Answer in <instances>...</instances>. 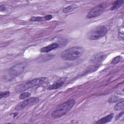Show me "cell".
I'll use <instances>...</instances> for the list:
<instances>
[{"mask_svg": "<svg viewBox=\"0 0 124 124\" xmlns=\"http://www.w3.org/2000/svg\"><path fill=\"white\" fill-rule=\"evenodd\" d=\"M31 95V93L29 92H24L21 93L19 96V98L20 99H24L29 97Z\"/></svg>", "mask_w": 124, "mask_h": 124, "instance_id": "cell-17", "label": "cell"}, {"mask_svg": "<svg viewBox=\"0 0 124 124\" xmlns=\"http://www.w3.org/2000/svg\"><path fill=\"white\" fill-rule=\"evenodd\" d=\"M45 17L46 18V20H49L52 18V16L51 15H46V16H45Z\"/></svg>", "mask_w": 124, "mask_h": 124, "instance_id": "cell-21", "label": "cell"}, {"mask_svg": "<svg viewBox=\"0 0 124 124\" xmlns=\"http://www.w3.org/2000/svg\"><path fill=\"white\" fill-rule=\"evenodd\" d=\"M106 57V55L103 52H100L93 56L91 59V61L92 62H101L103 61Z\"/></svg>", "mask_w": 124, "mask_h": 124, "instance_id": "cell-8", "label": "cell"}, {"mask_svg": "<svg viewBox=\"0 0 124 124\" xmlns=\"http://www.w3.org/2000/svg\"><path fill=\"white\" fill-rule=\"evenodd\" d=\"M123 115H124V111H122L121 112H120L116 117V118H115V120H118L119 119H120V118L121 117H122V116H123Z\"/></svg>", "mask_w": 124, "mask_h": 124, "instance_id": "cell-20", "label": "cell"}, {"mask_svg": "<svg viewBox=\"0 0 124 124\" xmlns=\"http://www.w3.org/2000/svg\"><path fill=\"white\" fill-rule=\"evenodd\" d=\"M26 66L25 62H20L10 68L6 74V78L7 80H11L20 75L24 70Z\"/></svg>", "mask_w": 124, "mask_h": 124, "instance_id": "cell-4", "label": "cell"}, {"mask_svg": "<svg viewBox=\"0 0 124 124\" xmlns=\"http://www.w3.org/2000/svg\"><path fill=\"white\" fill-rule=\"evenodd\" d=\"M46 80L47 78L46 77H41L39 78H34L31 80L26 81L19 85H18L15 88V90L17 92L25 91L29 89L41 85L46 82Z\"/></svg>", "mask_w": 124, "mask_h": 124, "instance_id": "cell-3", "label": "cell"}, {"mask_svg": "<svg viewBox=\"0 0 124 124\" xmlns=\"http://www.w3.org/2000/svg\"><path fill=\"white\" fill-rule=\"evenodd\" d=\"M39 101V98L38 97H31L28 98L18 104L16 107L15 109L16 110H22L27 107L37 104Z\"/></svg>", "mask_w": 124, "mask_h": 124, "instance_id": "cell-6", "label": "cell"}, {"mask_svg": "<svg viewBox=\"0 0 124 124\" xmlns=\"http://www.w3.org/2000/svg\"><path fill=\"white\" fill-rule=\"evenodd\" d=\"M30 20L31 21H46V18L45 16L44 17L33 16L30 19Z\"/></svg>", "mask_w": 124, "mask_h": 124, "instance_id": "cell-15", "label": "cell"}, {"mask_svg": "<svg viewBox=\"0 0 124 124\" xmlns=\"http://www.w3.org/2000/svg\"><path fill=\"white\" fill-rule=\"evenodd\" d=\"M6 7H5L4 5H1L0 6V10L1 12H2V11H5L6 10Z\"/></svg>", "mask_w": 124, "mask_h": 124, "instance_id": "cell-22", "label": "cell"}, {"mask_svg": "<svg viewBox=\"0 0 124 124\" xmlns=\"http://www.w3.org/2000/svg\"><path fill=\"white\" fill-rule=\"evenodd\" d=\"M66 79L65 78H62L59 80L55 82L54 83L51 84L48 87V89L50 90H56L60 88L64 83Z\"/></svg>", "mask_w": 124, "mask_h": 124, "instance_id": "cell-9", "label": "cell"}, {"mask_svg": "<svg viewBox=\"0 0 124 124\" xmlns=\"http://www.w3.org/2000/svg\"><path fill=\"white\" fill-rule=\"evenodd\" d=\"M124 3L123 0H117L115 1L113 3L112 6V7L110 8L111 10H115L116 9H117L119 8Z\"/></svg>", "mask_w": 124, "mask_h": 124, "instance_id": "cell-14", "label": "cell"}, {"mask_svg": "<svg viewBox=\"0 0 124 124\" xmlns=\"http://www.w3.org/2000/svg\"><path fill=\"white\" fill-rule=\"evenodd\" d=\"M108 30L104 26L97 27L89 31L87 34L88 38L91 40H96L104 36L107 33Z\"/></svg>", "mask_w": 124, "mask_h": 124, "instance_id": "cell-5", "label": "cell"}, {"mask_svg": "<svg viewBox=\"0 0 124 124\" xmlns=\"http://www.w3.org/2000/svg\"><path fill=\"white\" fill-rule=\"evenodd\" d=\"M10 92L9 91H4V92H1L0 93V98L1 99L4 97H7L10 95Z\"/></svg>", "mask_w": 124, "mask_h": 124, "instance_id": "cell-18", "label": "cell"}, {"mask_svg": "<svg viewBox=\"0 0 124 124\" xmlns=\"http://www.w3.org/2000/svg\"><path fill=\"white\" fill-rule=\"evenodd\" d=\"M104 10V8L103 6L100 4L97 7L91 9L87 14V17L88 18H92L98 16L103 13Z\"/></svg>", "mask_w": 124, "mask_h": 124, "instance_id": "cell-7", "label": "cell"}, {"mask_svg": "<svg viewBox=\"0 0 124 124\" xmlns=\"http://www.w3.org/2000/svg\"><path fill=\"white\" fill-rule=\"evenodd\" d=\"M124 102L123 99H122L118 103H117L116 105H115L114 107V110L117 111L122 110L124 109Z\"/></svg>", "mask_w": 124, "mask_h": 124, "instance_id": "cell-13", "label": "cell"}, {"mask_svg": "<svg viewBox=\"0 0 124 124\" xmlns=\"http://www.w3.org/2000/svg\"><path fill=\"white\" fill-rule=\"evenodd\" d=\"M59 46V45L58 43H52L48 46L42 47L40 50V52L42 53H47L51 51L52 50H53L58 48Z\"/></svg>", "mask_w": 124, "mask_h": 124, "instance_id": "cell-10", "label": "cell"}, {"mask_svg": "<svg viewBox=\"0 0 124 124\" xmlns=\"http://www.w3.org/2000/svg\"><path fill=\"white\" fill-rule=\"evenodd\" d=\"M78 8V6L76 4H71L64 7L62 9V12L64 13H68L74 11Z\"/></svg>", "mask_w": 124, "mask_h": 124, "instance_id": "cell-12", "label": "cell"}, {"mask_svg": "<svg viewBox=\"0 0 124 124\" xmlns=\"http://www.w3.org/2000/svg\"><path fill=\"white\" fill-rule=\"evenodd\" d=\"M84 52L81 46H73L64 50L61 55L62 59L66 61H73L81 57Z\"/></svg>", "mask_w": 124, "mask_h": 124, "instance_id": "cell-1", "label": "cell"}, {"mask_svg": "<svg viewBox=\"0 0 124 124\" xmlns=\"http://www.w3.org/2000/svg\"><path fill=\"white\" fill-rule=\"evenodd\" d=\"M118 35L122 39H124V28L123 27H121L118 30Z\"/></svg>", "mask_w": 124, "mask_h": 124, "instance_id": "cell-19", "label": "cell"}, {"mask_svg": "<svg viewBox=\"0 0 124 124\" xmlns=\"http://www.w3.org/2000/svg\"><path fill=\"white\" fill-rule=\"evenodd\" d=\"M122 59V57L121 56H118L113 58V59L111 61V64H116L119 63Z\"/></svg>", "mask_w": 124, "mask_h": 124, "instance_id": "cell-16", "label": "cell"}, {"mask_svg": "<svg viewBox=\"0 0 124 124\" xmlns=\"http://www.w3.org/2000/svg\"><path fill=\"white\" fill-rule=\"evenodd\" d=\"M75 100L70 99L61 104L51 113V117L54 118H60L66 114L75 105Z\"/></svg>", "mask_w": 124, "mask_h": 124, "instance_id": "cell-2", "label": "cell"}, {"mask_svg": "<svg viewBox=\"0 0 124 124\" xmlns=\"http://www.w3.org/2000/svg\"><path fill=\"white\" fill-rule=\"evenodd\" d=\"M114 116V114L111 113H110L109 114L106 116L102 118L101 119H99L98 121L96 122V124H106L108 122H109L111 121L112 119L113 118Z\"/></svg>", "mask_w": 124, "mask_h": 124, "instance_id": "cell-11", "label": "cell"}]
</instances>
